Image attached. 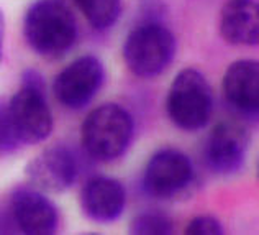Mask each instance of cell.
Returning a JSON list of instances; mask_svg holds the SVG:
<instances>
[{
	"label": "cell",
	"instance_id": "1",
	"mask_svg": "<svg viewBox=\"0 0 259 235\" xmlns=\"http://www.w3.org/2000/svg\"><path fill=\"white\" fill-rule=\"evenodd\" d=\"M26 43L45 58H61L76 43L77 26L71 10L61 0H36L25 15Z\"/></svg>",
	"mask_w": 259,
	"mask_h": 235
},
{
	"label": "cell",
	"instance_id": "2",
	"mask_svg": "<svg viewBox=\"0 0 259 235\" xmlns=\"http://www.w3.org/2000/svg\"><path fill=\"white\" fill-rule=\"evenodd\" d=\"M82 147L95 160H117L133 140L135 122L118 104H104L94 109L82 123Z\"/></svg>",
	"mask_w": 259,
	"mask_h": 235
},
{
	"label": "cell",
	"instance_id": "3",
	"mask_svg": "<svg viewBox=\"0 0 259 235\" xmlns=\"http://www.w3.org/2000/svg\"><path fill=\"white\" fill-rule=\"evenodd\" d=\"M12 125L22 145L45 142L53 132V115L46 102L45 79L35 69L22 74V87L9 102Z\"/></svg>",
	"mask_w": 259,
	"mask_h": 235
},
{
	"label": "cell",
	"instance_id": "4",
	"mask_svg": "<svg viewBox=\"0 0 259 235\" xmlns=\"http://www.w3.org/2000/svg\"><path fill=\"white\" fill-rule=\"evenodd\" d=\"M177 43L171 30L159 22L140 23L130 31L123 45V59L138 78H156L176 56Z\"/></svg>",
	"mask_w": 259,
	"mask_h": 235
},
{
	"label": "cell",
	"instance_id": "5",
	"mask_svg": "<svg viewBox=\"0 0 259 235\" xmlns=\"http://www.w3.org/2000/svg\"><path fill=\"white\" fill-rule=\"evenodd\" d=\"M166 109L176 127L195 132L205 127L213 112V92L197 69H182L167 92Z\"/></svg>",
	"mask_w": 259,
	"mask_h": 235
},
{
	"label": "cell",
	"instance_id": "6",
	"mask_svg": "<svg viewBox=\"0 0 259 235\" xmlns=\"http://www.w3.org/2000/svg\"><path fill=\"white\" fill-rule=\"evenodd\" d=\"M195 171L190 158L176 148H162L151 156L143 176L149 196L158 199H179L194 188Z\"/></svg>",
	"mask_w": 259,
	"mask_h": 235
},
{
	"label": "cell",
	"instance_id": "7",
	"mask_svg": "<svg viewBox=\"0 0 259 235\" xmlns=\"http://www.w3.org/2000/svg\"><path fill=\"white\" fill-rule=\"evenodd\" d=\"M105 81V69L97 56L87 54L66 66L54 79L56 99L69 109H82L91 102Z\"/></svg>",
	"mask_w": 259,
	"mask_h": 235
},
{
	"label": "cell",
	"instance_id": "8",
	"mask_svg": "<svg viewBox=\"0 0 259 235\" xmlns=\"http://www.w3.org/2000/svg\"><path fill=\"white\" fill-rule=\"evenodd\" d=\"M15 230L26 235H51L59 227L56 206L36 188H17L7 204Z\"/></svg>",
	"mask_w": 259,
	"mask_h": 235
},
{
	"label": "cell",
	"instance_id": "9",
	"mask_svg": "<svg viewBox=\"0 0 259 235\" xmlns=\"http://www.w3.org/2000/svg\"><path fill=\"white\" fill-rule=\"evenodd\" d=\"M248 150V132L235 122L223 120L212 128L203 158L207 166L217 175L230 176L241 170Z\"/></svg>",
	"mask_w": 259,
	"mask_h": 235
},
{
	"label": "cell",
	"instance_id": "10",
	"mask_svg": "<svg viewBox=\"0 0 259 235\" xmlns=\"http://www.w3.org/2000/svg\"><path fill=\"white\" fill-rule=\"evenodd\" d=\"M25 173L33 188L45 192H64L76 183L79 163L71 150L51 147L30 160Z\"/></svg>",
	"mask_w": 259,
	"mask_h": 235
},
{
	"label": "cell",
	"instance_id": "11",
	"mask_svg": "<svg viewBox=\"0 0 259 235\" xmlns=\"http://www.w3.org/2000/svg\"><path fill=\"white\" fill-rule=\"evenodd\" d=\"M223 94L230 107L243 117L256 119L259 112V63L240 59L223 76Z\"/></svg>",
	"mask_w": 259,
	"mask_h": 235
},
{
	"label": "cell",
	"instance_id": "12",
	"mask_svg": "<svg viewBox=\"0 0 259 235\" xmlns=\"http://www.w3.org/2000/svg\"><path fill=\"white\" fill-rule=\"evenodd\" d=\"M80 204L89 219L100 224H108L123 214L126 192L123 184L113 178H92L84 186Z\"/></svg>",
	"mask_w": 259,
	"mask_h": 235
},
{
	"label": "cell",
	"instance_id": "13",
	"mask_svg": "<svg viewBox=\"0 0 259 235\" xmlns=\"http://www.w3.org/2000/svg\"><path fill=\"white\" fill-rule=\"evenodd\" d=\"M220 33L231 45H257L259 0H228L222 9Z\"/></svg>",
	"mask_w": 259,
	"mask_h": 235
},
{
	"label": "cell",
	"instance_id": "14",
	"mask_svg": "<svg viewBox=\"0 0 259 235\" xmlns=\"http://www.w3.org/2000/svg\"><path fill=\"white\" fill-rule=\"evenodd\" d=\"M95 30L115 25L121 12V0H72Z\"/></svg>",
	"mask_w": 259,
	"mask_h": 235
},
{
	"label": "cell",
	"instance_id": "15",
	"mask_svg": "<svg viewBox=\"0 0 259 235\" xmlns=\"http://www.w3.org/2000/svg\"><path fill=\"white\" fill-rule=\"evenodd\" d=\"M174 224L164 212L148 211L136 216L132 222V232L138 235H167L172 233Z\"/></svg>",
	"mask_w": 259,
	"mask_h": 235
},
{
	"label": "cell",
	"instance_id": "16",
	"mask_svg": "<svg viewBox=\"0 0 259 235\" xmlns=\"http://www.w3.org/2000/svg\"><path fill=\"white\" fill-rule=\"evenodd\" d=\"M20 145L22 143L18 142L15 130H13L12 125L9 102L0 99V156L17 151Z\"/></svg>",
	"mask_w": 259,
	"mask_h": 235
},
{
	"label": "cell",
	"instance_id": "17",
	"mask_svg": "<svg viewBox=\"0 0 259 235\" xmlns=\"http://www.w3.org/2000/svg\"><path fill=\"white\" fill-rule=\"evenodd\" d=\"M187 235H222L223 225L212 216H199L192 219L186 227Z\"/></svg>",
	"mask_w": 259,
	"mask_h": 235
},
{
	"label": "cell",
	"instance_id": "18",
	"mask_svg": "<svg viewBox=\"0 0 259 235\" xmlns=\"http://www.w3.org/2000/svg\"><path fill=\"white\" fill-rule=\"evenodd\" d=\"M4 38H5V20L2 12H0V63H2V53H4Z\"/></svg>",
	"mask_w": 259,
	"mask_h": 235
}]
</instances>
